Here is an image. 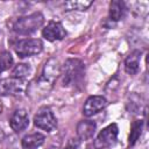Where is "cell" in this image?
<instances>
[{
	"mask_svg": "<svg viewBox=\"0 0 149 149\" xmlns=\"http://www.w3.org/2000/svg\"><path fill=\"white\" fill-rule=\"evenodd\" d=\"M62 84L65 87H78L83 84L85 77V65L80 59L69 58L61 70Z\"/></svg>",
	"mask_w": 149,
	"mask_h": 149,
	"instance_id": "obj_1",
	"label": "cell"
},
{
	"mask_svg": "<svg viewBox=\"0 0 149 149\" xmlns=\"http://www.w3.org/2000/svg\"><path fill=\"white\" fill-rule=\"evenodd\" d=\"M44 16L41 12H35L29 15L20 16L12 23V30L19 35H28L36 31L43 26Z\"/></svg>",
	"mask_w": 149,
	"mask_h": 149,
	"instance_id": "obj_2",
	"label": "cell"
},
{
	"mask_svg": "<svg viewBox=\"0 0 149 149\" xmlns=\"http://www.w3.org/2000/svg\"><path fill=\"white\" fill-rule=\"evenodd\" d=\"M14 50L20 58L30 57L43 50V43L38 38H23L14 44Z\"/></svg>",
	"mask_w": 149,
	"mask_h": 149,
	"instance_id": "obj_3",
	"label": "cell"
},
{
	"mask_svg": "<svg viewBox=\"0 0 149 149\" xmlns=\"http://www.w3.org/2000/svg\"><path fill=\"white\" fill-rule=\"evenodd\" d=\"M33 121H34L35 127H37L38 129L45 130L48 133L52 132L57 127V120L52 111L47 106H43L37 111V113L34 115Z\"/></svg>",
	"mask_w": 149,
	"mask_h": 149,
	"instance_id": "obj_4",
	"label": "cell"
},
{
	"mask_svg": "<svg viewBox=\"0 0 149 149\" xmlns=\"http://www.w3.org/2000/svg\"><path fill=\"white\" fill-rule=\"evenodd\" d=\"M27 88V83L24 79L16 77H8L0 80V97L7 95H20Z\"/></svg>",
	"mask_w": 149,
	"mask_h": 149,
	"instance_id": "obj_5",
	"label": "cell"
},
{
	"mask_svg": "<svg viewBox=\"0 0 149 149\" xmlns=\"http://www.w3.org/2000/svg\"><path fill=\"white\" fill-rule=\"evenodd\" d=\"M119 134V128L116 123H111L102 128L100 133L98 134L97 139L94 140V148L95 149H105L111 147L112 144L115 143Z\"/></svg>",
	"mask_w": 149,
	"mask_h": 149,
	"instance_id": "obj_6",
	"label": "cell"
},
{
	"mask_svg": "<svg viewBox=\"0 0 149 149\" xmlns=\"http://www.w3.org/2000/svg\"><path fill=\"white\" fill-rule=\"evenodd\" d=\"M61 74V69L58 65V61L56 58H50L43 68V72L41 77L38 78L37 83L45 84V85H52V83L57 79V77Z\"/></svg>",
	"mask_w": 149,
	"mask_h": 149,
	"instance_id": "obj_7",
	"label": "cell"
},
{
	"mask_svg": "<svg viewBox=\"0 0 149 149\" xmlns=\"http://www.w3.org/2000/svg\"><path fill=\"white\" fill-rule=\"evenodd\" d=\"M42 36L49 42L61 41L66 36V30L64 29L61 22L49 21L48 24L42 30Z\"/></svg>",
	"mask_w": 149,
	"mask_h": 149,
	"instance_id": "obj_8",
	"label": "cell"
},
{
	"mask_svg": "<svg viewBox=\"0 0 149 149\" xmlns=\"http://www.w3.org/2000/svg\"><path fill=\"white\" fill-rule=\"evenodd\" d=\"M107 106V100L102 95H91L86 99L84 107H83V114L85 116H92L97 114L98 112L102 111Z\"/></svg>",
	"mask_w": 149,
	"mask_h": 149,
	"instance_id": "obj_9",
	"label": "cell"
},
{
	"mask_svg": "<svg viewBox=\"0 0 149 149\" xmlns=\"http://www.w3.org/2000/svg\"><path fill=\"white\" fill-rule=\"evenodd\" d=\"M29 125V116L26 109H15L9 118V126L15 133L24 130Z\"/></svg>",
	"mask_w": 149,
	"mask_h": 149,
	"instance_id": "obj_10",
	"label": "cell"
},
{
	"mask_svg": "<svg viewBox=\"0 0 149 149\" xmlns=\"http://www.w3.org/2000/svg\"><path fill=\"white\" fill-rule=\"evenodd\" d=\"M97 125L94 121L92 120H81L78 122L76 132H77V136L79 140L81 141H86L93 137L94 132H95Z\"/></svg>",
	"mask_w": 149,
	"mask_h": 149,
	"instance_id": "obj_11",
	"label": "cell"
},
{
	"mask_svg": "<svg viewBox=\"0 0 149 149\" xmlns=\"http://www.w3.org/2000/svg\"><path fill=\"white\" fill-rule=\"evenodd\" d=\"M140 59H141V51L134 50L130 52L125 59V71L128 74H136L140 71Z\"/></svg>",
	"mask_w": 149,
	"mask_h": 149,
	"instance_id": "obj_12",
	"label": "cell"
},
{
	"mask_svg": "<svg viewBox=\"0 0 149 149\" xmlns=\"http://www.w3.org/2000/svg\"><path fill=\"white\" fill-rule=\"evenodd\" d=\"M127 13V7H126V3L123 1H120V0H113L111 1L109 3V12H108V15H109V20L111 21H120L125 17Z\"/></svg>",
	"mask_w": 149,
	"mask_h": 149,
	"instance_id": "obj_13",
	"label": "cell"
},
{
	"mask_svg": "<svg viewBox=\"0 0 149 149\" xmlns=\"http://www.w3.org/2000/svg\"><path fill=\"white\" fill-rule=\"evenodd\" d=\"M45 141V136L41 133H33V134H28L26 135L22 141H21V146L22 149H37L40 148Z\"/></svg>",
	"mask_w": 149,
	"mask_h": 149,
	"instance_id": "obj_14",
	"label": "cell"
},
{
	"mask_svg": "<svg viewBox=\"0 0 149 149\" xmlns=\"http://www.w3.org/2000/svg\"><path fill=\"white\" fill-rule=\"evenodd\" d=\"M142 128H143V121L142 120H135L132 123V126H130V133H129V137H128L129 146H134L137 142V140L141 136Z\"/></svg>",
	"mask_w": 149,
	"mask_h": 149,
	"instance_id": "obj_15",
	"label": "cell"
},
{
	"mask_svg": "<svg viewBox=\"0 0 149 149\" xmlns=\"http://www.w3.org/2000/svg\"><path fill=\"white\" fill-rule=\"evenodd\" d=\"M93 2L92 1H81V0H76V1H66L64 3L65 10H86Z\"/></svg>",
	"mask_w": 149,
	"mask_h": 149,
	"instance_id": "obj_16",
	"label": "cell"
},
{
	"mask_svg": "<svg viewBox=\"0 0 149 149\" xmlns=\"http://www.w3.org/2000/svg\"><path fill=\"white\" fill-rule=\"evenodd\" d=\"M13 65V57L8 51H3L0 55V74L9 70Z\"/></svg>",
	"mask_w": 149,
	"mask_h": 149,
	"instance_id": "obj_17",
	"label": "cell"
},
{
	"mask_svg": "<svg viewBox=\"0 0 149 149\" xmlns=\"http://www.w3.org/2000/svg\"><path fill=\"white\" fill-rule=\"evenodd\" d=\"M30 72V66L28 64H24V63H21V64H17L14 69H13V72H12V77H16V78H20V79H24Z\"/></svg>",
	"mask_w": 149,
	"mask_h": 149,
	"instance_id": "obj_18",
	"label": "cell"
},
{
	"mask_svg": "<svg viewBox=\"0 0 149 149\" xmlns=\"http://www.w3.org/2000/svg\"><path fill=\"white\" fill-rule=\"evenodd\" d=\"M78 148V141H71V142H69V144L64 148V149H77Z\"/></svg>",
	"mask_w": 149,
	"mask_h": 149,
	"instance_id": "obj_19",
	"label": "cell"
},
{
	"mask_svg": "<svg viewBox=\"0 0 149 149\" xmlns=\"http://www.w3.org/2000/svg\"><path fill=\"white\" fill-rule=\"evenodd\" d=\"M3 137H5V133H3V130L0 128V141H1Z\"/></svg>",
	"mask_w": 149,
	"mask_h": 149,
	"instance_id": "obj_20",
	"label": "cell"
},
{
	"mask_svg": "<svg viewBox=\"0 0 149 149\" xmlns=\"http://www.w3.org/2000/svg\"><path fill=\"white\" fill-rule=\"evenodd\" d=\"M1 112H2V104L0 102V114H1Z\"/></svg>",
	"mask_w": 149,
	"mask_h": 149,
	"instance_id": "obj_21",
	"label": "cell"
}]
</instances>
